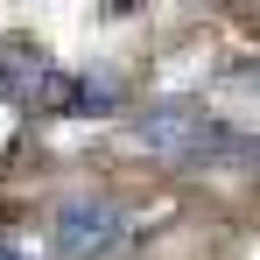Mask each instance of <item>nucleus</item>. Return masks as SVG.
<instances>
[{"instance_id": "nucleus-1", "label": "nucleus", "mask_w": 260, "mask_h": 260, "mask_svg": "<svg viewBox=\"0 0 260 260\" xmlns=\"http://www.w3.org/2000/svg\"><path fill=\"white\" fill-rule=\"evenodd\" d=\"M134 141L155 148V155H176V162H253L260 155L253 134H232L225 120H211V113L190 106V99L148 106V113L134 120Z\"/></svg>"}, {"instance_id": "nucleus-2", "label": "nucleus", "mask_w": 260, "mask_h": 260, "mask_svg": "<svg viewBox=\"0 0 260 260\" xmlns=\"http://www.w3.org/2000/svg\"><path fill=\"white\" fill-rule=\"evenodd\" d=\"M7 91L21 99V106H36V113H71V120H99V113H113V85L106 78H78V71H56V63H28V56H14L7 63Z\"/></svg>"}, {"instance_id": "nucleus-3", "label": "nucleus", "mask_w": 260, "mask_h": 260, "mask_svg": "<svg viewBox=\"0 0 260 260\" xmlns=\"http://www.w3.org/2000/svg\"><path fill=\"white\" fill-rule=\"evenodd\" d=\"M120 239H127V218L113 211L106 197H71V204H56V218H49V246L63 260H106Z\"/></svg>"}, {"instance_id": "nucleus-4", "label": "nucleus", "mask_w": 260, "mask_h": 260, "mask_svg": "<svg viewBox=\"0 0 260 260\" xmlns=\"http://www.w3.org/2000/svg\"><path fill=\"white\" fill-rule=\"evenodd\" d=\"M0 260H36V253H0Z\"/></svg>"}]
</instances>
